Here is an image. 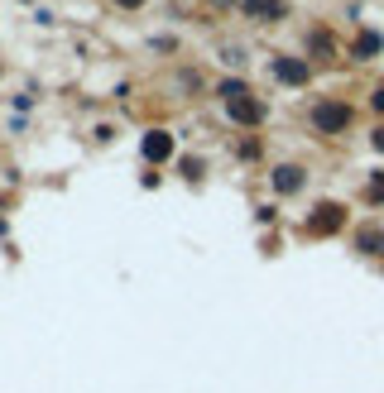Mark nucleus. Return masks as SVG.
Returning a JSON list of instances; mask_svg holds the SVG:
<instances>
[{"instance_id": "obj_1", "label": "nucleus", "mask_w": 384, "mask_h": 393, "mask_svg": "<svg viewBox=\"0 0 384 393\" xmlns=\"http://www.w3.org/2000/svg\"><path fill=\"white\" fill-rule=\"evenodd\" d=\"M307 120H312V130H317V134H346V130H351V120H356V110H351L346 101L322 97L312 110H307Z\"/></svg>"}, {"instance_id": "obj_2", "label": "nucleus", "mask_w": 384, "mask_h": 393, "mask_svg": "<svg viewBox=\"0 0 384 393\" xmlns=\"http://www.w3.org/2000/svg\"><path fill=\"white\" fill-rule=\"evenodd\" d=\"M269 72H274V82H284V87H307L312 63H307V58H288V53H279V58L269 63Z\"/></svg>"}, {"instance_id": "obj_3", "label": "nucleus", "mask_w": 384, "mask_h": 393, "mask_svg": "<svg viewBox=\"0 0 384 393\" xmlns=\"http://www.w3.org/2000/svg\"><path fill=\"white\" fill-rule=\"evenodd\" d=\"M240 14L255 24H279L288 14V0H240Z\"/></svg>"}, {"instance_id": "obj_4", "label": "nucleus", "mask_w": 384, "mask_h": 393, "mask_svg": "<svg viewBox=\"0 0 384 393\" xmlns=\"http://www.w3.org/2000/svg\"><path fill=\"white\" fill-rule=\"evenodd\" d=\"M269 183H274V192L293 196V192H303V188H307V173H303L298 163H279V168L269 173Z\"/></svg>"}, {"instance_id": "obj_5", "label": "nucleus", "mask_w": 384, "mask_h": 393, "mask_svg": "<svg viewBox=\"0 0 384 393\" xmlns=\"http://www.w3.org/2000/svg\"><path fill=\"white\" fill-rule=\"evenodd\" d=\"M140 154H144L149 163H164V159L173 154V134H169V130H149L144 144H140Z\"/></svg>"}, {"instance_id": "obj_6", "label": "nucleus", "mask_w": 384, "mask_h": 393, "mask_svg": "<svg viewBox=\"0 0 384 393\" xmlns=\"http://www.w3.org/2000/svg\"><path fill=\"white\" fill-rule=\"evenodd\" d=\"M226 115H231V120H240V125H260V120H265V101L240 97V101H231V105H226Z\"/></svg>"}, {"instance_id": "obj_7", "label": "nucleus", "mask_w": 384, "mask_h": 393, "mask_svg": "<svg viewBox=\"0 0 384 393\" xmlns=\"http://www.w3.org/2000/svg\"><path fill=\"white\" fill-rule=\"evenodd\" d=\"M322 216H312L307 221V230H317V235H327V230H336L341 225V206H317Z\"/></svg>"}, {"instance_id": "obj_8", "label": "nucleus", "mask_w": 384, "mask_h": 393, "mask_svg": "<svg viewBox=\"0 0 384 393\" xmlns=\"http://www.w3.org/2000/svg\"><path fill=\"white\" fill-rule=\"evenodd\" d=\"M356 250L361 254H384V230H361L356 235Z\"/></svg>"}, {"instance_id": "obj_9", "label": "nucleus", "mask_w": 384, "mask_h": 393, "mask_svg": "<svg viewBox=\"0 0 384 393\" xmlns=\"http://www.w3.org/2000/svg\"><path fill=\"white\" fill-rule=\"evenodd\" d=\"M216 92H221V101H226V105H231V101H240V97H250V87H245V82H236V77H226Z\"/></svg>"}, {"instance_id": "obj_10", "label": "nucleus", "mask_w": 384, "mask_h": 393, "mask_svg": "<svg viewBox=\"0 0 384 393\" xmlns=\"http://www.w3.org/2000/svg\"><path fill=\"white\" fill-rule=\"evenodd\" d=\"M380 34H375V29H365V34H361V43H356V58H370V53H380Z\"/></svg>"}, {"instance_id": "obj_11", "label": "nucleus", "mask_w": 384, "mask_h": 393, "mask_svg": "<svg viewBox=\"0 0 384 393\" xmlns=\"http://www.w3.org/2000/svg\"><path fill=\"white\" fill-rule=\"evenodd\" d=\"M221 63H226V68H240V63H245V48L226 43V48H221Z\"/></svg>"}, {"instance_id": "obj_12", "label": "nucleus", "mask_w": 384, "mask_h": 393, "mask_svg": "<svg viewBox=\"0 0 384 393\" xmlns=\"http://www.w3.org/2000/svg\"><path fill=\"white\" fill-rule=\"evenodd\" d=\"M307 48H312V53H332V34H312Z\"/></svg>"}, {"instance_id": "obj_13", "label": "nucleus", "mask_w": 384, "mask_h": 393, "mask_svg": "<svg viewBox=\"0 0 384 393\" xmlns=\"http://www.w3.org/2000/svg\"><path fill=\"white\" fill-rule=\"evenodd\" d=\"M173 87H178V92H197V72H178Z\"/></svg>"}, {"instance_id": "obj_14", "label": "nucleus", "mask_w": 384, "mask_h": 393, "mask_svg": "<svg viewBox=\"0 0 384 393\" xmlns=\"http://www.w3.org/2000/svg\"><path fill=\"white\" fill-rule=\"evenodd\" d=\"M120 10H144V0H115Z\"/></svg>"}, {"instance_id": "obj_15", "label": "nucleus", "mask_w": 384, "mask_h": 393, "mask_svg": "<svg viewBox=\"0 0 384 393\" xmlns=\"http://www.w3.org/2000/svg\"><path fill=\"white\" fill-rule=\"evenodd\" d=\"M375 110H384V87H380V92H375Z\"/></svg>"}]
</instances>
